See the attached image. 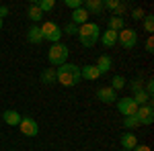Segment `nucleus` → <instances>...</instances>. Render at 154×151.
<instances>
[{
    "instance_id": "obj_17",
    "label": "nucleus",
    "mask_w": 154,
    "mask_h": 151,
    "mask_svg": "<svg viewBox=\"0 0 154 151\" xmlns=\"http://www.w3.org/2000/svg\"><path fill=\"white\" fill-rule=\"evenodd\" d=\"M119 143H121V149L131 151L136 145H138V139H136V135H134V133H123V135H121V139H119Z\"/></svg>"
},
{
    "instance_id": "obj_37",
    "label": "nucleus",
    "mask_w": 154,
    "mask_h": 151,
    "mask_svg": "<svg viewBox=\"0 0 154 151\" xmlns=\"http://www.w3.org/2000/svg\"><path fill=\"white\" fill-rule=\"evenodd\" d=\"M8 151H11V149H8Z\"/></svg>"
},
{
    "instance_id": "obj_25",
    "label": "nucleus",
    "mask_w": 154,
    "mask_h": 151,
    "mask_svg": "<svg viewBox=\"0 0 154 151\" xmlns=\"http://www.w3.org/2000/svg\"><path fill=\"white\" fill-rule=\"evenodd\" d=\"M130 88H131V92H134V94L140 92V90H144V80H142V78H134V80L130 82Z\"/></svg>"
},
{
    "instance_id": "obj_18",
    "label": "nucleus",
    "mask_w": 154,
    "mask_h": 151,
    "mask_svg": "<svg viewBox=\"0 0 154 151\" xmlns=\"http://www.w3.org/2000/svg\"><path fill=\"white\" fill-rule=\"evenodd\" d=\"M41 82L43 84H48V86H51V84H56V68H45V70L41 71Z\"/></svg>"
},
{
    "instance_id": "obj_14",
    "label": "nucleus",
    "mask_w": 154,
    "mask_h": 151,
    "mask_svg": "<svg viewBox=\"0 0 154 151\" xmlns=\"http://www.w3.org/2000/svg\"><path fill=\"white\" fill-rule=\"evenodd\" d=\"M97 70L101 71V76H103V74H107V71L111 70V68H113V59H111V55H107V53H103V55H101V57L97 59Z\"/></svg>"
},
{
    "instance_id": "obj_15",
    "label": "nucleus",
    "mask_w": 154,
    "mask_h": 151,
    "mask_svg": "<svg viewBox=\"0 0 154 151\" xmlns=\"http://www.w3.org/2000/svg\"><path fill=\"white\" fill-rule=\"evenodd\" d=\"M70 23H74L76 27H82L84 23H88V12L84 10V8H76V10H72Z\"/></svg>"
},
{
    "instance_id": "obj_1",
    "label": "nucleus",
    "mask_w": 154,
    "mask_h": 151,
    "mask_svg": "<svg viewBox=\"0 0 154 151\" xmlns=\"http://www.w3.org/2000/svg\"><path fill=\"white\" fill-rule=\"evenodd\" d=\"M80 80H82L80 65H76V63H64V65L56 68V84H62L66 88H74Z\"/></svg>"
},
{
    "instance_id": "obj_3",
    "label": "nucleus",
    "mask_w": 154,
    "mask_h": 151,
    "mask_svg": "<svg viewBox=\"0 0 154 151\" xmlns=\"http://www.w3.org/2000/svg\"><path fill=\"white\" fill-rule=\"evenodd\" d=\"M68 55H70V49L66 43H54V45L49 47L48 51V59L49 63H51V68H60V65H64V63H68Z\"/></svg>"
},
{
    "instance_id": "obj_4",
    "label": "nucleus",
    "mask_w": 154,
    "mask_h": 151,
    "mask_svg": "<svg viewBox=\"0 0 154 151\" xmlns=\"http://www.w3.org/2000/svg\"><path fill=\"white\" fill-rule=\"evenodd\" d=\"M39 29H41L43 41H49L51 45H54V43H60V39H62V27H60L58 23H54V21H45Z\"/></svg>"
},
{
    "instance_id": "obj_31",
    "label": "nucleus",
    "mask_w": 154,
    "mask_h": 151,
    "mask_svg": "<svg viewBox=\"0 0 154 151\" xmlns=\"http://www.w3.org/2000/svg\"><path fill=\"white\" fill-rule=\"evenodd\" d=\"M144 92H146L148 96H150V98H152V94H154V82H152V80L146 82V88H144Z\"/></svg>"
},
{
    "instance_id": "obj_24",
    "label": "nucleus",
    "mask_w": 154,
    "mask_h": 151,
    "mask_svg": "<svg viewBox=\"0 0 154 151\" xmlns=\"http://www.w3.org/2000/svg\"><path fill=\"white\" fill-rule=\"evenodd\" d=\"M144 31L146 33H154V16L152 14H146L144 16Z\"/></svg>"
},
{
    "instance_id": "obj_6",
    "label": "nucleus",
    "mask_w": 154,
    "mask_h": 151,
    "mask_svg": "<svg viewBox=\"0 0 154 151\" xmlns=\"http://www.w3.org/2000/svg\"><path fill=\"white\" fill-rule=\"evenodd\" d=\"M136 118H138V123H140V127L142 125H152L154 123V106H152V100H148V104L144 106H138V110H136Z\"/></svg>"
},
{
    "instance_id": "obj_22",
    "label": "nucleus",
    "mask_w": 154,
    "mask_h": 151,
    "mask_svg": "<svg viewBox=\"0 0 154 151\" xmlns=\"http://www.w3.org/2000/svg\"><path fill=\"white\" fill-rule=\"evenodd\" d=\"M123 127L128 129V131H134V129L140 127V123H138L136 116H123Z\"/></svg>"
},
{
    "instance_id": "obj_2",
    "label": "nucleus",
    "mask_w": 154,
    "mask_h": 151,
    "mask_svg": "<svg viewBox=\"0 0 154 151\" xmlns=\"http://www.w3.org/2000/svg\"><path fill=\"white\" fill-rule=\"evenodd\" d=\"M99 37H101V29L97 23H84L82 27H78V41L86 49H93Z\"/></svg>"
},
{
    "instance_id": "obj_27",
    "label": "nucleus",
    "mask_w": 154,
    "mask_h": 151,
    "mask_svg": "<svg viewBox=\"0 0 154 151\" xmlns=\"http://www.w3.org/2000/svg\"><path fill=\"white\" fill-rule=\"evenodd\" d=\"M128 8H130V4H128V2H121V0H119V4H117V8H115V14H113V16H121V14H123V12L128 10Z\"/></svg>"
},
{
    "instance_id": "obj_29",
    "label": "nucleus",
    "mask_w": 154,
    "mask_h": 151,
    "mask_svg": "<svg viewBox=\"0 0 154 151\" xmlns=\"http://www.w3.org/2000/svg\"><path fill=\"white\" fill-rule=\"evenodd\" d=\"M144 16H146V12H144L142 8H134V10H131V19H134V21H142Z\"/></svg>"
},
{
    "instance_id": "obj_11",
    "label": "nucleus",
    "mask_w": 154,
    "mask_h": 151,
    "mask_svg": "<svg viewBox=\"0 0 154 151\" xmlns=\"http://www.w3.org/2000/svg\"><path fill=\"white\" fill-rule=\"evenodd\" d=\"M21 118H23V115H19L17 110H4L2 112V121L8 125V127H19V123H21Z\"/></svg>"
},
{
    "instance_id": "obj_16",
    "label": "nucleus",
    "mask_w": 154,
    "mask_h": 151,
    "mask_svg": "<svg viewBox=\"0 0 154 151\" xmlns=\"http://www.w3.org/2000/svg\"><path fill=\"white\" fill-rule=\"evenodd\" d=\"M27 41H29V43H33V45H39V43L43 41V35H41V29H39V25H33V27H29V31H27Z\"/></svg>"
},
{
    "instance_id": "obj_7",
    "label": "nucleus",
    "mask_w": 154,
    "mask_h": 151,
    "mask_svg": "<svg viewBox=\"0 0 154 151\" xmlns=\"http://www.w3.org/2000/svg\"><path fill=\"white\" fill-rule=\"evenodd\" d=\"M19 129H21V133L25 137H37V133H39V125L31 116H23L21 123H19Z\"/></svg>"
},
{
    "instance_id": "obj_9",
    "label": "nucleus",
    "mask_w": 154,
    "mask_h": 151,
    "mask_svg": "<svg viewBox=\"0 0 154 151\" xmlns=\"http://www.w3.org/2000/svg\"><path fill=\"white\" fill-rule=\"evenodd\" d=\"M97 98L103 102V104H113V102H117V92L111 88V86H103V88H99L97 90Z\"/></svg>"
},
{
    "instance_id": "obj_13",
    "label": "nucleus",
    "mask_w": 154,
    "mask_h": 151,
    "mask_svg": "<svg viewBox=\"0 0 154 151\" xmlns=\"http://www.w3.org/2000/svg\"><path fill=\"white\" fill-rule=\"evenodd\" d=\"M99 41L103 43V47H107V49H111V47L117 43V33L115 31H111V29H107L105 33H101V37H99Z\"/></svg>"
},
{
    "instance_id": "obj_20",
    "label": "nucleus",
    "mask_w": 154,
    "mask_h": 151,
    "mask_svg": "<svg viewBox=\"0 0 154 151\" xmlns=\"http://www.w3.org/2000/svg\"><path fill=\"white\" fill-rule=\"evenodd\" d=\"M27 16H29L33 23H39V21L43 19V12H41V10L35 6V4L31 2V4H29V8H27Z\"/></svg>"
},
{
    "instance_id": "obj_36",
    "label": "nucleus",
    "mask_w": 154,
    "mask_h": 151,
    "mask_svg": "<svg viewBox=\"0 0 154 151\" xmlns=\"http://www.w3.org/2000/svg\"><path fill=\"white\" fill-rule=\"evenodd\" d=\"M119 151H128V149H119Z\"/></svg>"
},
{
    "instance_id": "obj_19",
    "label": "nucleus",
    "mask_w": 154,
    "mask_h": 151,
    "mask_svg": "<svg viewBox=\"0 0 154 151\" xmlns=\"http://www.w3.org/2000/svg\"><path fill=\"white\" fill-rule=\"evenodd\" d=\"M123 27H125V21H123V16H109V25H107V29H111V31L119 33Z\"/></svg>"
},
{
    "instance_id": "obj_23",
    "label": "nucleus",
    "mask_w": 154,
    "mask_h": 151,
    "mask_svg": "<svg viewBox=\"0 0 154 151\" xmlns=\"http://www.w3.org/2000/svg\"><path fill=\"white\" fill-rule=\"evenodd\" d=\"M125 78L123 76H113V80H111V88L117 92V90H121V88H125Z\"/></svg>"
},
{
    "instance_id": "obj_8",
    "label": "nucleus",
    "mask_w": 154,
    "mask_h": 151,
    "mask_svg": "<svg viewBox=\"0 0 154 151\" xmlns=\"http://www.w3.org/2000/svg\"><path fill=\"white\" fill-rule=\"evenodd\" d=\"M117 110H119V115H123V116H134L136 110H138V104L134 102L131 96H128V98H117Z\"/></svg>"
},
{
    "instance_id": "obj_26",
    "label": "nucleus",
    "mask_w": 154,
    "mask_h": 151,
    "mask_svg": "<svg viewBox=\"0 0 154 151\" xmlns=\"http://www.w3.org/2000/svg\"><path fill=\"white\" fill-rule=\"evenodd\" d=\"M62 35H78V27L74 23H68L64 29H62Z\"/></svg>"
},
{
    "instance_id": "obj_10",
    "label": "nucleus",
    "mask_w": 154,
    "mask_h": 151,
    "mask_svg": "<svg viewBox=\"0 0 154 151\" xmlns=\"http://www.w3.org/2000/svg\"><path fill=\"white\" fill-rule=\"evenodd\" d=\"M99 76H101V71L97 70L95 63H91V65H80V78H82V80L95 82Z\"/></svg>"
},
{
    "instance_id": "obj_34",
    "label": "nucleus",
    "mask_w": 154,
    "mask_h": 151,
    "mask_svg": "<svg viewBox=\"0 0 154 151\" xmlns=\"http://www.w3.org/2000/svg\"><path fill=\"white\" fill-rule=\"evenodd\" d=\"M8 12H11V8H8V6H0V19H2V16H6Z\"/></svg>"
},
{
    "instance_id": "obj_35",
    "label": "nucleus",
    "mask_w": 154,
    "mask_h": 151,
    "mask_svg": "<svg viewBox=\"0 0 154 151\" xmlns=\"http://www.w3.org/2000/svg\"><path fill=\"white\" fill-rule=\"evenodd\" d=\"M0 31H2V19H0Z\"/></svg>"
},
{
    "instance_id": "obj_30",
    "label": "nucleus",
    "mask_w": 154,
    "mask_h": 151,
    "mask_svg": "<svg viewBox=\"0 0 154 151\" xmlns=\"http://www.w3.org/2000/svg\"><path fill=\"white\" fill-rule=\"evenodd\" d=\"M66 6L76 10V8H82V0H66Z\"/></svg>"
},
{
    "instance_id": "obj_33",
    "label": "nucleus",
    "mask_w": 154,
    "mask_h": 151,
    "mask_svg": "<svg viewBox=\"0 0 154 151\" xmlns=\"http://www.w3.org/2000/svg\"><path fill=\"white\" fill-rule=\"evenodd\" d=\"M131 151H152V149H150L148 145H144V143H142V145H136V147H134Z\"/></svg>"
},
{
    "instance_id": "obj_21",
    "label": "nucleus",
    "mask_w": 154,
    "mask_h": 151,
    "mask_svg": "<svg viewBox=\"0 0 154 151\" xmlns=\"http://www.w3.org/2000/svg\"><path fill=\"white\" fill-rule=\"evenodd\" d=\"M33 4H35L41 12H49V10L56 8V2H54V0H33Z\"/></svg>"
},
{
    "instance_id": "obj_28",
    "label": "nucleus",
    "mask_w": 154,
    "mask_h": 151,
    "mask_svg": "<svg viewBox=\"0 0 154 151\" xmlns=\"http://www.w3.org/2000/svg\"><path fill=\"white\" fill-rule=\"evenodd\" d=\"M119 4V0H103V8H107V10H115Z\"/></svg>"
},
{
    "instance_id": "obj_32",
    "label": "nucleus",
    "mask_w": 154,
    "mask_h": 151,
    "mask_svg": "<svg viewBox=\"0 0 154 151\" xmlns=\"http://www.w3.org/2000/svg\"><path fill=\"white\" fill-rule=\"evenodd\" d=\"M146 51H148V53L154 51V39L152 37H148V41H146Z\"/></svg>"
},
{
    "instance_id": "obj_5",
    "label": "nucleus",
    "mask_w": 154,
    "mask_h": 151,
    "mask_svg": "<svg viewBox=\"0 0 154 151\" xmlns=\"http://www.w3.org/2000/svg\"><path fill=\"white\" fill-rule=\"evenodd\" d=\"M117 43L123 47V49H134V47L138 45V31L123 27L117 33Z\"/></svg>"
},
{
    "instance_id": "obj_12",
    "label": "nucleus",
    "mask_w": 154,
    "mask_h": 151,
    "mask_svg": "<svg viewBox=\"0 0 154 151\" xmlns=\"http://www.w3.org/2000/svg\"><path fill=\"white\" fill-rule=\"evenodd\" d=\"M82 8L88 12V16L91 14H101L103 12V0H86V2H82Z\"/></svg>"
}]
</instances>
